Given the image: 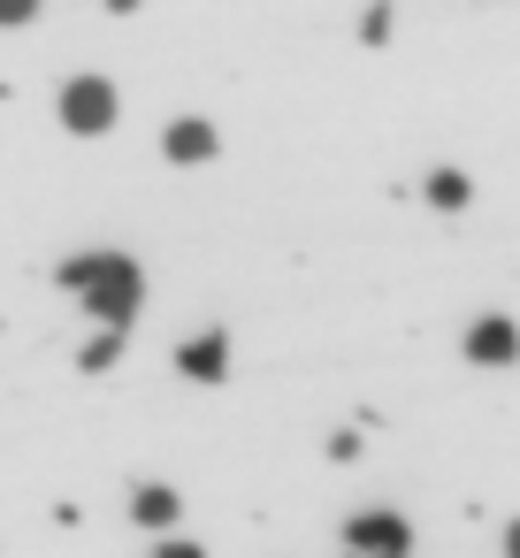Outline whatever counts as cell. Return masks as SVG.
Listing matches in <instances>:
<instances>
[{"mask_svg":"<svg viewBox=\"0 0 520 558\" xmlns=\"http://www.w3.org/2000/svg\"><path fill=\"white\" fill-rule=\"evenodd\" d=\"M62 291H77L85 314H100L108 329H123L138 314V299H146V276L123 253H77V260H62Z\"/></svg>","mask_w":520,"mask_h":558,"instance_id":"1","label":"cell"},{"mask_svg":"<svg viewBox=\"0 0 520 558\" xmlns=\"http://www.w3.org/2000/svg\"><path fill=\"white\" fill-rule=\"evenodd\" d=\"M62 123H70L77 138L116 131V85H108V77H77V85L62 93Z\"/></svg>","mask_w":520,"mask_h":558,"instance_id":"2","label":"cell"},{"mask_svg":"<svg viewBox=\"0 0 520 558\" xmlns=\"http://www.w3.org/2000/svg\"><path fill=\"white\" fill-rule=\"evenodd\" d=\"M413 550V527L398 512H360L344 527V558H406Z\"/></svg>","mask_w":520,"mask_h":558,"instance_id":"3","label":"cell"},{"mask_svg":"<svg viewBox=\"0 0 520 558\" xmlns=\"http://www.w3.org/2000/svg\"><path fill=\"white\" fill-rule=\"evenodd\" d=\"M467 360H482V367H512V360H520V329H512L505 314H482V322L467 329Z\"/></svg>","mask_w":520,"mask_h":558,"instance_id":"4","label":"cell"},{"mask_svg":"<svg viewBox=\"0 0 520 558\" xmlns=\"http://www.w3.org/2000/svg\"><path fill=\"white\" fill-rule=\"evenodd\" d=\"M215 146H222L215 123H199V116H177V123L161 131V154H169V161H215Z\"/></svg>","mask_w":520,"mask_h":558,"instance_id":"5","label":"cell"},{"mask_svg":"<svg viewBox=\"0 0 520 558\" xmlns=\"http://www.w3.org/2000/svg\"><path fill=\"white\" fill-rule=\"evenodd\" d=\"M222 367H230V337H222V329H207V337L184 344V375H192V383H215Z\"/></svg>","mask_w":520,"mask_h":558,"instance_id":"6","label":"cell"},{"mask_svg":"<svg viewBox=\"0 0 520 558\" xmlns=\"http://www.w3.org/2000/svg\"><path fill=\"white\" fill-rule=\"evenodd\" d=\"M131 512H138L146 527H177V489H161V482H146V489L131 497Z\"/></svg>","mask_w":520,"mask_h":558,"instance_id":"7","label":"cell"},{"mask_svg":"<svg viewBox=\"0 0 520 558\" xmlns=\"http://www.w3.org/2000/svg\"><path fill=\"white\" fill-rule=\"evenodd\" d=\"M428 199H436V207H467V177H459V169H436V177H428Z\"/></svg>","mask_w":520,"mask_h":558,"instance_id":"8","label":"cell"},{"mask_svg":"<svg viewBox=\"0 0 520 558\" xmlns=\"http://www.w3.org/2000/svg\"><path fill=\"white\" fill-rule=\"evenodd\" d=\"M116 352H123V329H108V337H93V344H85V367H116Z\"/></svg>","mask_w":520,"mask_h":558,"instance_id":"9","label":"cell"},{"mask_svg":"<svg viewBox=\"0 0 520 558\" xmlns=\"http://www.w3.org/2000/svg\"><path fill=\"white\" fill-rule=\"evenodd\" d=\"M39 16V0H0V24H32Z\"/></svg>","mask_w":520,"mask_h":558,"instance_id":"10","label":"cell"},{"mask_svg":"<svg viewBox=\"0 0 520 558\" xmlns=\"http://www.w3.org/2000/svg\"><path fill=\"white\" fill-rule=\"evenodd\" d=\"M154 558H207V550H199V543H161Z\"/></svg>","mask_w":520,"mask_h":558,"instance_id":"11","label":"cell"},{"mask_svg":"<svg viewBox=\"0 0 520 558\" xmlns=\"http://www.w3.org/2000/svg\"><path fill=\"white\" fill-rule=\"evenodd\" d=\"M505 558H520V520H512V527H505Z\"/></svg>","mask_w":520,"mask_h":558,"instance_id":"12","label":"cell"}]
</instances>
